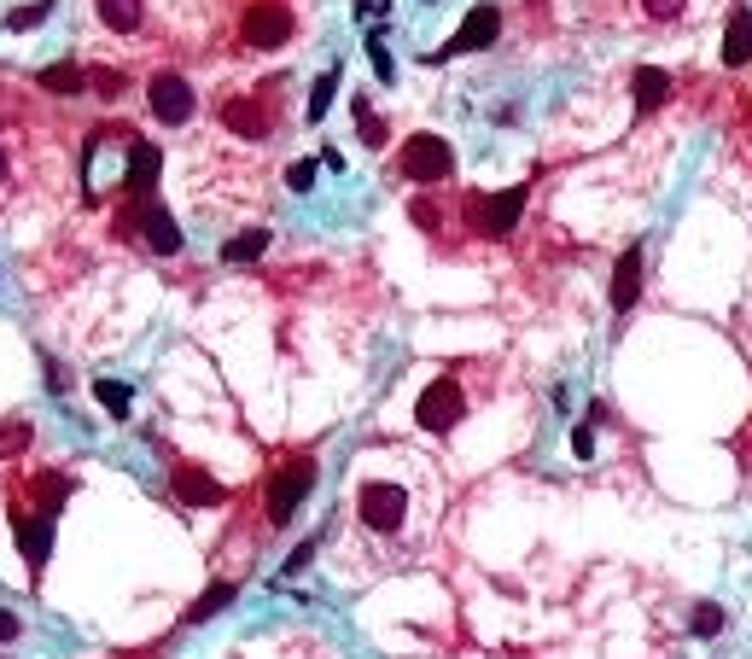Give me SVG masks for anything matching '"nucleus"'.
<instances>
[{"mask_svg":"<svg viewBox=\"0 0 752 659\" xmlns=\"http://www.w3.org/2000/svg\"><path fill=\"white\" fill-rule=\"evenodd\" d=\"M315 35L309 0H210V41L234 65L292 59Z\"/></svg>","mask_w":752,"mask_h":659,"instance_id":"f257e3e1","label":"nucleus"},{"mask_svg":"<svg viewBox=\"0 0 752 659\" xmlns=\"http://www.w3.org/2000/svg\"><path fill=\"white\" fill-rule=\"evenodd\" d=\"M286 76H292V70H269L263 82L228 88V94L216 100V111H210L216 135L240 140V146H274V140L292 129V123H286Z\"/></svg>","mask_w":752,"mask_h":659,"instance_id":"f03ea898","label":"nucleus"},{"mask_svg":"<svg viewBox=\"0 0 752 659\" xmlns=\"http://www.w3.org/2000/svg\"><path fill=\"white\" fill-rule=\"evenodd\" d=\"M315 479H321V461H315V450L280 455V461L269 467V479H263V520L280 531V525H286V520H292V514L309 502Z\"/></svg>","mask_w":752,"mask_h":659,"instance_id":"7ed1b4c3","label":"nucleus"},{"mask_svg":"<svg viewBox=\"0 0 752 659\" xmlns=\"http://www.w3.org/2000/svg\"><path fill=\"white\" fill-rule=\"evenodd\" d=\"M117 234L123 240H140L146 251H158V257H175L181 251V228H175V216L152 193H140V199H123L117 210Z\"/></svg>","mask_w":752,"mask_h":659,"instance_id":"20e7f679","label":"nucleus"},{"mask_svg":"<svg viewBox=\"0 0 752 659\" xmlns=\"http://www.w3.org/2000/svg\"><path fill=\"white\" fill-rule=\"evenodd\" d=\"M356 520L368 525L374 537H397L403 520H409V490L397 485V479H368V485L356 490Z\"/></svg>","mask_w":752,"mask_h":659,"instance_id":"39448f33","label":"nucleus"},{"mask_svg":"<svg viewBox=\"0 0 752 659\" xmlns=\"http://www.w3.org/2000/svg\"><path fill=\"white\" fill-rule=\"evenodd\" d=\"M397 175H409L420 187H444L455 175V146L444 135H409L397 146Z\"/></svg>","mask_w":752,"mask_h":659,"instance_id":"423d86ee","label":"nucleus"},{"mask_svg":"<svg viewBox=\"0 0 752 659\" xmlns=\"http://www.w3.org/2000/svg\"><path fill=\"white\" fill-rule=\"evenodd\" d=\"M146 111H152L164 129H181V123H193V111H199V88L170 65L152 70V76H146Z\"/></svg>","mask_w":752,"mask_h":659,"instance_id":"0eeeda50","label":"nucleus"},{"mask_svg":"<svg viewBox=\"0 0 752 659\" xmlns=\"http://www.w3.org/2000/svg\"><path fill=\"white\" fill-rule=\"evenodd\" d=\"M414 420H420V432H455L461 420H467V391L455 374H438V380L420 391V403H414Z\"/></svg>","mask_w":752,"mask_h":659,"instance_id":"6e6552de","label":"nucleus"},{"mask_svg":"<svg viewBox=\"0 0 752 659\" xmlns=\"http://www.w3.org/2000/svg\"><path fill=\"white\" fill-rule=\"evenodd\" d=\"M496 35H502V6H490V0H484V6H473V12L455 24V35H449L426 65H444V59H461V53H484Z\"/></svg>","mask_w":752,"mask_h":659,"instance_id":"1a4fd4ad","label":"nucleus"},{"mask_svg":"<svg viewBox=\"0 0 752 659\" xmlns=\"http://www.w3.org/2000/svg\"><path fill=\"white\" fill-rule=\"evenodd\" d=\"M152 12H158V0H94V24H100V35L129 41V47L152 35Z\"/></svg>","mask_w":752,"mask_h":659,"instance_id":"9d476101","label":"nucleus"},{"mask_svg":"<svg viewBox=\"0 0 752 659\" xmlns=\"http://www.w3.org/2000/svg\"><path fill=\"white\" fill-rule=\"evenodd\" d=\"M12 531H18V549L30 560V572H41L47 555H53V520L35 514V508H12Z\"/></svg>","mask_w":752,"mask_h":659,"instance_id":"9b49d317","label":"nucleus"},{"mask_svg":"<svg viewBox=\"0 0 752 659\" xmlns=\"http://www.w3.org/2000/svg\"><path fill=\"white\" fill-rule=\"evenodd\" d=\"M170 485L181 502H193V508H222L228 502V490L210 479L205 467H193V461H170Z\"/></svg>","mask_w":752,"mask_h":659,"instance_id":"f8f14e48","label":"nucleus"},{"mask_svg":"<svg viewBox=\"0 0 752 659\" xmlns=\"http://www.w3.org/2000/svg\"><path fill=\"white\" fill-rule=\"evenodd\" d=\"M636 298H642V245H630L624 257L613 263V286H607V304H613V315L636 310Z\"/></svg>","mask_w":752,"mask_h":659,"instance_id":"ddd939ff","label":"nucleus"},{"mask_svg":"<svg viewBox=\"0 0 752 659\" xmlns=\"http://www.w3.org/2000/svg\"><path fill=\"white\" fill-rule=\"evenodd\" d=\"M630 94H636V117H653L659 105L671 100V76L659 65H636V76H630Z\"/></svg>","mask_w":752,"mask_h":659,"instance_id":"4468645a","label":"nucleus"},{"mask_svg":"<svg viewBox=\"0 0 752 659\" xmlns=\"http://www.w3.org/2000/svg\"><path fill=\"white\" fill-rule=\"evenodd\" d=\"M723 65L729 70L752 65V6H735V12H729V30H723Z\"/></svg>","mask_w":752,"mask_h":659,"instance_id":"2eb2a0df","label":"nucleus"},{"mask_svg":"<svg viewBox=\"0 0 752 659\" xmlns=\"http://www.w3.org/2000/svg\"><path fill=\"white\" fill-rule=\"evenodd\" d=\"M228 601H240V584H234V578H216V584H210V590L199 595L187 613H181V625H205V619H216Z\"/></svg>","mask_w":752,"mask_h":659,"instance_id":"dca6fc26","label":"nucleus"},{"mask_svg":"<svg viewBox=\"0 0 752 659\" xmlns=\"http://www.w3.org/2000/svg\"><path fill=\"white\" fill-rule=\"evenodd\" d=\"M333 94H339V65H327L315 76V88H309V105H304V123H327V111H333Z\"/></svg>","mask_w":752,"mask_h":659,"instance_id":"f3484780","label":"nucleus"},{"mask_svg":"<svg viewBox=\"0 0 752 659\" xmlns=\"http://www.w3.org/2000/svg\"><path fill=\"white\" fill-rule=\"evenodd\" d=\"M269 251V228H245L234 240H222V263H257Z\"/></svg>","mask_w":752,"mask_h":659,"instance_id":"a211bd4d","label":"nucleus"},{"mask_svg":"<svg viewBox=\"0 0 752 659\" xmlns=\"http://www.w3.org/2000/svg\"><path fill=\"white\" fill-rule=\"evenodd\" d=\"M41 88H47V94H88V70L82 65H53V70H41Z\"/></svg>","mask_w":752,"mask_h":659,"instance_id":"6ab92c4d","label":"nucleus"},{"mask_svg":"<svg viewBox=\"0 0 752 659\" xmlns=\"http://www.w3.org/2000/svg\"><path fill=\"white\" fill-rule=\"evenodd\" d=\"M94 397H100L117 420H129V409H135V397H129V385L123 380H94Z\"/></svg>","mask_w":752,"mask_h":659,"instance_id":"aec40b11","label":"nucleus"},{"mask_svg":"<svg viewBox=\"0 0 752 659\" xmlns=\"http://www.w3.org/2000/svg\"><path fill=\"white\" fill-rule=\"evenodd\" d=\"M356 135H362V146H385L391 129H385V117H374L368 105H356Z\"/></svg>","mask_w":752,"mask_h":659,"instance_id":"412c9836","label":"nucleus"},{"mask_svg":"<svg viewBox=\"0 0 752 659\" xmlns=\"http://www.w3.org/2000/svg\"><path fill=\"white\" fill-rule=\"evenodd\" d=\"M47 12H53V0H30V6H18V12H6V30H35Z\"/></svg>","mask_w":752,"mask_h":659,"instance_id":"4be33fe9","label":"nucleus"},{"mask_svg":"<svg viewBox=\"0 0 752 659\" xmlns=\"http://www.w3.org/2000/svg\"><path fill=\"white\" fill-rule=\"evenodd\" d=\"M688 630H694V636H718V630H723V607H712V601H706V607H694Z\"/></svg>","mask_w":752,"mask_h":659,"instance_id":"5701e85b","label":"nucleus"},{"mask_svg":"<svg viewBox=\"0 0 752 659\" xmlns=\"http://www.w3.org/2000/svg\"><path fill=\"white\" fill-rule=\"evenodd\" d=\"M688 0H642V18H653V24H677L683 18Z\"/></svg>","mask_w":752,"mask_h":659,"instance_id":"b1692460","label":"nucleus"},{"mask_svg":"<svg viewBox=\"0 0 752 659\" xmlns=\"http://www.w3.org/2000/svg\"><path fill=\"white\" fill-rule=\"evenodd\" d=\"M368 59H374V76H379V82H397V70H391V53H385L379 30H368Z\"/></svg>","mask_w":752,"mask_h":659,"instance_id":"393cba45","label":"nucleus"},{"mask_svg":"<svg viewBox=\"0 0 752 659\" xmlns=\"http://www.w3.org/2000/svg\"><path fill=\"white\" fill-rule=\"evenodd\" d=\"M309 560H315V537H304V543H298V549L286 555V566H280V584H286V578H298V572H304Z\"/></svg>","mask_w":752,"mask_h":659,"instance_id":"a878e982","label":"nucleus"},{"mask_svg":"<svg viewBox=\"0 0 752 659\" xmlns=\"http://www.w3.org/2000/svg\"><path fill=\"white\" fill-rule=\"evenodd\" d=\"M315 164H321V158H298V164L286 170V187H292V193H309V187H315Z\"/></svg>","mask_w":752,"mask_h":659,"instance_id":"bb28decb","label":"nucleus"},{"mask_svg":"<svg viewBox=\"0 0 752 659\" xmlns=\"http://www.w3.org/2000/svg\"><path fill=\"white\" fill-rule=\"evenodd\" d=\"M12 175H18V152H12V140L0 135V193L12 187Z\"/></svg>","mask_w":752,"mask_h":659,"instance_id":"cd10ccee","label":"nucleus"},{"mask_svg":"<svg viewBox=\"0 0 752 659\" xmlns=\"http://www.w3.org/2000/svg\"><path fill=\"white\" fill-rule=\"evenodd\" d=\"M572 455H578V461H589V455H595V432H589V426H578V432H572Z\"/></svg>","mask_w":752,"mask_h":659,"instance_id":"c85d7f7f","label":"nucleus"},{"mask_svg":"<svg viewBox=\"0 0 752 659\" xmlns=\"http://www.w3.org/2000/svg\"><path fill=\"white\" fill-rule=\"evenodd\" d=\"M379 12H391V0H356V18H362V24H374Z\"/></svg>","mask_w":752,"mask_h":659,"instance_id":"c756f323","label":"nucleus"},{"mask_svg":"<svg viewBox=\"0 0 752 659\" xmlns=\"http://www.w3.org/2000/svg\"><path fill=\"white\" fill-rule=\"evenodd\" d=\"M12 636H18V613H6V607H0V642H12Z\"/></svg>","mask_w":752,"mask_h":659,"instance_id":"7c9ffc66","label":"nucleus"}]
</instances>
